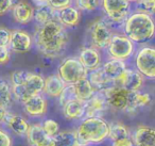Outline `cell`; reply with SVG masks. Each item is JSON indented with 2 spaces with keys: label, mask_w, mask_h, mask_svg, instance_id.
Segmentation results:
<instances>
[{
  "label": "cell",
  "mask_w": 155,
  "mask_h": 146,
  "mask_svg": "<svg viewBox=\"0 0 155 146\" xmlns=\"http://www.w3.org/2000/svg\"><path fill=\"white\" fill-rule=\"evenodd\" d=\"M36 48L47 58H58L63 54L68 43V33L58 20L51 19L39 25L34 34Z\"/></svg>",
  "instance_id": "6da1fadb"
},
{
  "label": "cell",
  "mask_w": 155,
  "mask_h": 146,
  "mask_svg": "<svg viewBox=\"0 0 155 146\" xmlns=\"http://www.w3.org/2000/svg\"><path fill=\"white\" fill-rule=\"evenodd\" d=\"M108 107L117 111L133 113L137 109L149 105L151 97L139 91H129L120 85H113L104 92Z\"/></svg>",
  "instance_id": "7a4b0ae2"
},
{
  "label": "cell",
  "mask_w": 155,
  "mask_h": 146,
  "mask_svg": "<svg viewBox=\"0 0 155 146\" xmlns=\"http://www.w3.org/2000/svg\"><path fill=\"white\" fill-rule=\"evenodd\" d=\"M124 32L134 43H146L154 37L155 22L149 14L136 12L125 20Z\"/></svg>",
  "instance_id": "3957f363"
},
{
  "label": "cell",
  "mask_w": 155,
  "mask_h": 146,
  "mask_svg": "<svg viewBox=\"0 0 155 146\" xmlns=\"http://www.w3.org/2000/svg\"><path fill=\"white\" fill-rule=\"evenodd\" d=\"M110 124L101 116H91L82 120L77 129L80 144L95 145L108 139Z\"/></svg>",
  "instance_id": "277c9868"
},
{
  "label": "cell",
  "mask_w": 155,
  "mask_h": 146,
  "mask_svg": "<svg viewBox=\"0 0 155 146\" xmlns=\"http://www.w3.org/2000/svg\"><path fill=\"white\" fill-rule=\"evenodd\" d=\"M44 85H45V78H43L38 74L30 71L24 84H21V85H12L14 98L17 99L20 103H25L31 96L43 93Z\"/></svg>",
  "instance_id": "5b68a950"
},
{
  "label": "cell",
  "mask_w": 155,
  "mask_h": 146,
  "mask_svg": "<svg viewBox=\"0 0 155 146\" xmlns=\"http://www.w3.org/2000/svg\"><path fill=\"white\" fill-rule=\"evenodd\" d=\"M87 69L77 58H67L62 61L58 66V74L66 84H73L79 80L88 76Z\"/></svg>",
  "instance_id": "8992f818"
},
{
  "label": "cell",
  "mask_w": 155,
  "mask_h": 146,
  "mask_svg": "<svg viewBox=\"0 0 155 146\" xmlns=\"http://www.w3.org/2000/svg\"><path fill=\"white\" fill-rule=\"evenodd\" d=\"M107 52L112 59L125 61L134 54V42L127 35L114 34L107 47Z\"/></svg>",
  "instance_id": "52a82bcc"
},
{
  "label": "cell",
  "mask_w": 155,
  "mask_h": 146,
  "mask_svg": "<svg viewBox=\"0 0 155 146\" xmlns=\"http://www.w3.org/2000/svg\"><path fill=\"white\" fill-rule=\"evenodd\" d=\"M88 31L93 47L97 48V49L107 48L110 43V40L114 35L107 23H105L103 19L95 20L91 25Z\"/></svg>",
  "instance_id": "ba28073f"
},
{
  "label": "cell",
  "mask_w": 155,
  "mask_h": 146,
  "mask_svg": "<svg viewBox=\"0 0 155 146\" xmlns=\"http://www.w3.org/2000/svg\"><path fill=\"white\" fill-rule=\"evenodd\" d=\"M137 71L149 79H155V48L143 47L137 52L135 58Z\"/></svg>",
  "instance_id": "9c48e42d"
},
{
  "label": "cell",
  "mask_w": 155,
  "mask_h": 146,
  "mask_svg": "<svg viewBox=\"0 0 155 146\" xmlns=\"http://www.w3.org/2000/svg\"><path fill=\"white\" fill-rule=\"evenodd\" d=\"M106 16L114 23H122L129 17L130 0H102Z\"/></svg>",
  "instance_id": "30bf717a"
},
{
  "label": "cell",
  "mask_w": 155,
  "mask_h": 146,
  "mask_svg": "<svg viewBox=\"0 0 155 146\" xmlns=\"http://www.w3.org/2000/svg\"><path fill=\"white\" fill-rule=\"evenodd\" d=\"M26 139L30 146H53V137L46 132L41 124L30 125Z\"/></svg>",
  "instance_id": "8fae6325"
},
{
  "label": "cell",
  "mask_w": 155,
  "mask_h": 146,
  "mask_svg": "<svg viewBox=\"0 0 155 146\" xmlns=\"http://www.w3.org/2000/svg\"><path fill=\"white\" fill-rule=\"evenodd\" d=\"M24 105V110L29 116L31 117H41L44 116L47 112L48 103L43 94H36L34 96H31L27 99Z\"/></svg>",
  "instance_id": "7c38bea8"
},
{
  "label": "cell",
  "mask_w": 155,
  "mask_h": 146,
  "mask_svg": "<svg viewBox=\"0 0 155 146\" xmlns=\"http://www.w3.org/2000/svg\"><path fill=\"white\" fill-rule=\"evenodd\" d=\"M144 82V76L137 69L127 68L123 75L116 82L117 85L127 89L129 91H139Z\"/></svg>",
  "instance_id": "4fadbf2b"
},
{
  "label": "cell",
  "mask_w": 155,
  "mask_h": 146,
  "mask_svg": "<svg viewBox=\"0 0 155 146\" xmlns=\"http://www.w3.org/2000/svg\"><path fill=\"white\" fill-rule=\"evenodd\" d=\"M79 60L88 71H93L101 67V54L95 47H84L79 54Z\"/></svg>",
  "instance_id": "5bb4252c"
},
{
  "label": "cell",
  "mask_w": 155,
  "mask_h": 146,
  "mask_svg": "<svg viewBox=\"0 0 155 146\" xmlns=\"http://www.w3.org/2000/svg\"><path fill=\"white\" fill-rule=\"evenodd\" d=\"M32 46V37L24 30L12 31V37L10 42V48L14 52L25 54L29 51Z\"/></svg>",
  "instance_id": "9a60e30c"
},
{
  "label": "cell",
  "mask_w": 155,
  "mask_h": 146,
  "mask_svg": "<svg viewBox=\"0 0 155 146\" xmlns=\"http://www.w3.org/2000/svg\"><path fill=\"white\" fill-rule=\"evenodd\" d=\"M108 107L104 92H96L94 96L85 101V116H100L102 112Z\"/></svg>",
  "instance_id": "2e32d148"
},
{
  "label": "cell",
  "mask_w": 155,
  "mask_h": 146,
  "mask_svg": "<svg viewBox=\"0 0 155 146\" xmlns=\"http://www.w3.org/2000/svg\"><path fill=\"white\" fill-rule=\"evenodd\" d=\"M132 140L134 146H155V128L149 126H138L135 129Z\"/></svg>",
  "instance_id": "e0dca14e"
},
{
  "label": "cell",
  "mask_w": 155,
  "mask_h": 146,
  "mask_svg": "<svg viewBox=\"0 0 155 146\" xmlns=\"http://www.w3.org/2000/svg\"><path fill=\"white\" fill-rule=\"evenodd\" d=\"M3 123H5L8 128L18 137H26L27 132L29 130V127H30V125L28 124L25 117L17 115V114L10 113V112L7 113Z\"/></svg>",
  "instance_id": "ac0fdd59"
},
{
  "label": "cell",
  "mask_w": 155,
  "mask_h": 146,
  "mask_svg": "<svg viewBox=\"0 0 155 146\" xmlns=\"http://www.w3.org/2000/svg\"><path fill=\"white\" fill-rule=\"evenodd\" d=\"M66 85V82L61 78L58 74L48 76L47 78H45V85H44L43 93L51 98H58Z\"/></svg>",
  "instance_id": "d6986e66"
},
{
  "label": "cell",
  "mask_w": 155,
  "mask_h": 146,
  "mask_svg": "<svg viewBox=\"0 0 155 146\" xmlns=\"http://www.w3.org/2000/svg\"><path fill=\"white\" fill-rule=\"evenodd\" d=\"M55 12H56L58 22L64 27H68V28L75 27L79 24V22H80L81 16L78 8L69 5V7L58 10Z\"/></svg>",
  "instance_id": "ffe728a7"
},
{
  "label": "cell",
  "mask_w": 155,
  "mask_h": 146,
  "mask_svg": "<svg viewBox=\"0 0 155 146\" xmlns=\"http://www.w3.org/2000/svg\"><path fill=\"white\" fill-rule=\"evenodd\" d=\"M88 79L91 80V84L94 85V88L96 89L97 92H105L107 89L112 88L113 85L116 84L114 80H112L104 73L102 67L96 69V71H91Z\"/></svg>",
  "instance_id": "44dd1931"
},
{
  "label": "cell",
  "mask_w": 155,
  "mask_h": 146,
  "mask_svg": "<svg viewBox=\"0 0 155 146\" xmlns=\"http://www.w3.org/2000/svg\"><path fill=\"white\" fill-rule=\"evenodd\" d=\"M12 13H13L14 19L22 25L28 24L34 18V10L28 2H25V1L15 3L12 8Z\"/></svg>",
  "instance_id": "7402d4cb"
},
{
  "label": "cell",
  "mask_w": 155,
  "mask_h": 146,
  "mask_svg": "<svg viewBox=\"0 0 155 146\" xmlns=\"http://www.w3.org/2000/svg\"><path fill=\"white\" fill-rule=\"evenodd\" d=\"M63 107V114L69 120H75L85 115V101L77 98L66 103Z\"/></svg>",
  "instance_id": "603a6c76"
},
{
  "label": "cell",
  "mask_w": 155,
  "mask_h": 146,
  "mask_svg": "<svg viewBox=\"0 0 155 146\" xmlns=\"http://www.w3.org/2000/svg\"><path fill=\"white\" fill-rule=\"evenodd\" d=\"M104 73L108 76L112 80H114L115 83L119 80V78L123 75V73L127 69L125 62L122 60H117V59H110L106 63H104L103 66Z\"/></svg>",
  "instance_id": "cb8c5ba5"
},
{
  "label": "cell",
  "mask_w": 155,
  "mask_h": 146,
  "mask_svg": "<svg viewBox=\"0 0 155 146\" xmlns=\"http://www.w3.org/2000/svg\"><path fill=\"white\" fill-rule=\"evenodd\" d=\"M74 86L75 93L79 99H81L82 101H87L88 99H91L94 96L97 91L94 88V85L91 84V80L88 78H83V79L79 80L75 83H73Z\"/></svg>",
  "instance_id": "d4e9b609"
},
{
  "label": "cell",
  "mask_w": 155,
  "mask_h": 146,
  "mask_svg": "<svg viewBox=\"0 0 155 146\" xmlns=\"http://www.w3.org/2000/svg\"><path fill=\"white\" fill-rule=\"evenodd\" d=\"M80 141L78 137L77 131L65 130L60 131L53 137V146H78Z\"/></svg>",
  "instance_id": "484cf974"
},
{
  "label": "cell",
  "mask_w": 155,
  "mask_h": 146,
  "mask_svg": "<svg viewBox=\"0 0 155 146\" xmlns=\"http://www.w3.org/2000/svg\"><path fill=\"white\" fill-rule=\"evenodd\" d=\"M131 137L130 130L127 128V126L122 124V123H112L110 124V133H108V139L110 141H116V140L125 139V137Z\"/></svg>",
  "instance_id": "4316f807"
},
{
  "label": "cell",
  "mask_w": 155,
  "mask_h": 146,
  "mask_svg": "<svg viewBox=\"0 0 155 146\" xmlns=\"http://www.w3.org/2000/svg\"><path fill=\"white\" fill-rule=\"evenodd\" d=\"M54 12H55V10L52 9L49 5H43V7H37L34 10V20L37 23L38 26L46 24L49 20L53 19Z\"/></svg>",
  "instance_id": "83f0119b"
},
{
  "label": "cell",
  "mask_w": 155,
  "mask_h": 146,
  "mask_svg": "<svg viewBox=\"0 0 155 146\" xmlns=\"http://www.w3.org/2000/svg\"><path fill=\"white\" fill-rule=\"evenodd\" d=\"M13 97V91L9 82L5 79H0V105L8 109L12 105Z\"/></svg>",
  "instance_id": "f1b7e54d"
},
{
  "label": "cell",
  "mask_w": 155,
  "mask_h": 146,
  "mask_svg": "<svg viewBox=\"0 0 155 146\" xmlns=\"http://www.w3.org/2000/svg\"><path fill=\"white\" fill-rule=\"evenodd\" d=\"M136 10L140 13L153 15L155 14V0H137Z\"/></svg>",
  "instance_id": "f546056e"
},
{
  "label": "cell",
  "mask_w": 155,
  "mask_h": 146,
  "mask_svg": "<svg viewBox=\"0 0 155 146\" xmlns=\"http://www.w3.org/2000/svg\"><path fill=\"white\" fill-rule=\"evenodd\" d=\"M77 98H78V96H77V93H75L73 84H67L64 90H63V92L61 93L60 97H58L61 106H64L66 103L73 100V99H77Z\"/></svg>",
  "instance_id": "4dcf8cb0"
},
{
  "label": "cell",
  "mask_w": 155,
  "mask_h": 146,
  "mask_svg": "<svg viewBox=\"0 0 155 146\" xmlns=\"http://www.w3.org/2000/svg\"><path fill=\"white\" fill-rule=\"evenodd\" d=\"M30 71H15L11 74V83L12 85H21L28 78Z\"/></svg>",
  "instance_id": "1f68e13d"
},
{
  "label": "cell",
  "mask_w": 155,
  "mask_h": 146,
  "mask_svg": "<svg viewBox=\"0 0 155 146\" xmlns=\"http://www.w3.org/2000/svg\"><path fill=\"white\" fill-rule=\"evenodd\" d=\"M75 5L82 11H94L99 5V0H75Z\"/></svg>",
  "instance_id": "d6a6232c"
},
{
  "label": "cell",
  "mask_w": 155,
  "mask_h": 146,
  "mask_svg": "<svg viewBox=\"0 0 155 146\" xmlns=\"http://www.w3.org/2000/svg\"><path fill=\"white\" fill-rule=\"evenodd\" d=\"M41 125H43V128L45 129L46 132L51 137H54L60 132V125L54 120H44Z\"/></svg>",
  "instance_id": "836d02e7"
},
{
  "label": "cell",
  "mask_w": 155,
  "mask_h": 146,
  "mask_svg": "<svg viewBox=\"0 0 155 146\" xmlns=\"http://www.w3.org/2000/svg\"><path fill=\"white\" fill-rule=\"evenodd\" d=\"M11 37L12 31H10L9 29L5 28V27H0V46H3V47L10 46Z\"/></svg>",
  "instance_id": "e575fe53"
},
{
  "label": "cell",
  "mask_w": 155,
  "mask_h": 146,
  "mask_svg": "<svg viewBox=\"0 0 155 146\" xmlns=\"http://www.w3.org/2000/svg\"><path fill=\"white\" fill-rule=\"evenodd\" d=\"M0 146H13L11 134L3 128H0Z\"/></svg>",
  "instance_id": "d590c367"
},
{
  "label": "cell",
  "mask_w": 155,
  "mask_h": 146,
  "mask_svg": "<svg viewBox=\"0 0 155 146\" xmlns=\"http://www.w3.org/2000/svg\"><path fill=\"white\" fill-rule=\"evenodd\" d=\"M72 0H49V5L55 11L67 8L71 5Z\"/></svg>",
  "instance_id": "8d00e7d4"
},
{
  "label": "cell",
  "mask_w": 155,
  "mask_h": 146,
  "mask_svg": "<svg viewBox=\"0 0 155 146\" xmlns=\"http://www.w3.org/2000/svg\"><path fill=\"white\" fill-rule=\"evenodd\" d=\"M10 58H11V54H10V50L8 49V47L0 46V65L8 64Z\"/></svg>",
  "instance_id": "74e56055"
},
{
  "label": "cell",
  "mask_w": 155,
  "mask_h": 146,
  "mask_svg": "<svg viewBox=\"0 0 155 146\" xmlns=\"http://www.w3.org/2000/svg\"><path fill=\"white\" fill-rule=\"evenodd\" d=\"M13 5V0H0V16L8 13Z\"/></svg>",
  "instance_id": "f35d334b"
},
{
  "label": "cell",
  "mask_w": 155,
  "mask_h": 146,
  "mask_svg": "<svg viewBox=\"0 0 155 146\" xmlns=\"http://www.w3.org/2000/svg\"><path fill=\"white\" fill-rule=\"evenodd\" d=\"M112 146H134V142L132 137H125V139L116 140L112 142Z\"/></svg>",
  "instance_id": "ab89813d"
},
{
  "label": "cell",
  "mask_w": 155,
  "mask_h": 146,
  "mask_svg": "<svg viewBox=\"0 0 155 146\" xmlns=\"http://www.w3.org/2000/svg\"><path fill=\"white\" fill-rule=\"evenodd\" d=\"M8 112H9V111H8L7 108H5V107H3V106L0 105V124H1V123L5 122V115H7Z\"/></svg>",
  "instance_id": "60d3db41"
},
{
  "label": "cell",
  "mask_w": 155,
  "mask_h": 146,
  "mask_svg": "<svg viewBox=\"0 0 155 146\" xmlns=\"http://www.w3.org/2000/svg\"><path fill=\"white\" fill-rule=\"evenodd\" d=\"M36 7H43V5H49V0H32Z\"/></svg>",
  "instance_id": "b9f144b4"
},
{
  "label": "cell",
  "mask_w": 155,
  "mask_h": 146,
  "mask_svg": "<svg viewBox=\"0 0 155 146\" xmlns=\"http://www.w3.org/2000/svg\"><path fill=\"white\" fill-rule=\"evenodd\" d=\"M78 146H89V145H82V144H80V145H78Z\"/></svg>",
  "instance_id": "7bdbcfd3"
},
{
  "label": "cell",
  "mask_w": 155,
  "mask_h": 146,
  "mask_svg": "<svg viewBox=\"0 0 155 146\" xmlns=\"http://www.w3.org/2000/svg\"><path fill=\"white\" fill-rule=\"evenodd\" d=\"M130 1H137V0H130Z\"/></svg>",
  "instance_id": "ee69618b"
}]
</instances>
